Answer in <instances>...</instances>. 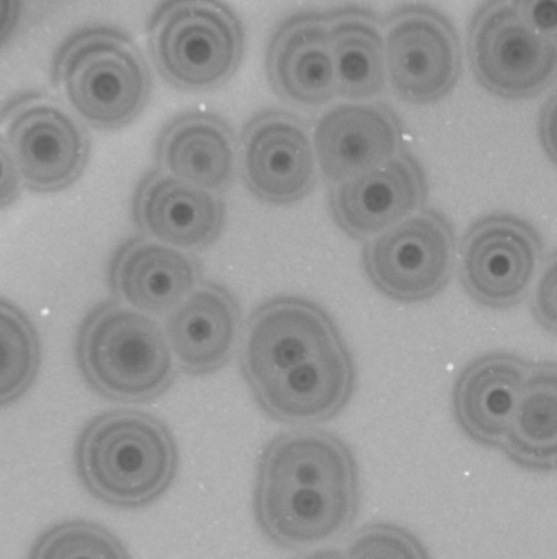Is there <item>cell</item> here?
I'll return each mask as SVG.
<instances>
[{"mask_svg": "<svg viewBox=\"0 0 557 559\" xmlns=\"http://www.w3.org/2000/svg\"><path fill=\"white\" fill-rule=\"evenodd\" d=\"M240 362L258 407L286 425L327 423L355 391V362L339 328L299 296L274 297L253 311Z\"/></svg>", "mask_w": 557, "mask_h": 559, "instance_id": "cell-1", "label": "cell"}, {"mask_svg": "<svg viewBox=\"0 0 557 559\" xmlns=\"http://www.w3.org/2000/svg\"><path fill=\"white\" fill-rule=\"evenodd\" d=\"M360 475L338 436L302 429L274 437L258 459L253 512L277 547L305 549L343 534L356 518Z\"/></svg>", "mask_w": 557, "mask_h": 559, "instance_id": "cell-2", "label": "cell"}, {"mask_svg": "<svg viewBox=\"0 0 557 559\" xmlns=\"http://www.w3.org/2000/svg\"><path fill=\"white\" fill-rule=\"evenodd\" d=\"M75 464L94 498L117 509H144L175 480L180 456L160 418L134 409L100 414L82 430Z\"/></svg>", "mask_w": 557, "mask_h": 559, "instance_id": "cell-3", "label": "cell"}, {"mask_svg": "<svg viewBox=\"0 0 557 559\" xmlns=\"http://www.w3.org/2000/svg\"><path fill=\"white\" fill-rule=\"evenodd\" d=\"M76 357L85 382L97 394L123 404L162 396L178 374L159 322L120 302L101 304L86 314Z\"/></svg>", "mask_w": 557, "mask_h": 559, "instance_id": "cell-4", "label": "cell"}, {"mask_svg": "<svg viewBox=\"0 0 557 559\" xmlns=\"http://www.w3.org/2000/svg\"><path fill=\"white\" fill-rule=\"evenodd\" d=\"M51 74L73 109L102 130L129 126L152 95L150 70L141 48L114 27L72 34L59 48Z\"/></svg>", "mask_w": 557, "mask_h": 559, "instance_id": "cell-5", "label": "cell"}, {"mask_svg": "<svg viewBox=\"0 0 557 559\" xmlns=\"http://www.w3.org/2000/svg\"><path fill=\"white\" fill-rule=\"evenodd\" d=\"M159 74L184 92H207L228 82L245 49V32L232 8L216 0H168L147 25Z\"/></svg>", "mask_w": 557, "mask_h": 559, "instance_id": "cell-6", "label": "cell"}, {"mask_svg": "<svg viewBox=\"0 0 557 559\" xmlns=\"http://www.w3.org/2000/svg\"><path fill=\"white\" fill-rule=\"evenodd\" d=\"M556 37L533 24L525 2H487L469 24L470 68L484 90L497 97H535L555 80Z\"/></svg>", "mask_w": 557, "mask_h": 559, "instance_id": "cell-7", "label": "cell"}, {"mask_svg": "<svg viewBox=\"0 0 557 559\" xmlns=\"http://www.w3.org/2000/svg\"><path fill=\"white\" fill-rule=\"evenodd\" d=\"M456 257L455 226L439 210L424 207L365 242L362 266L379 293L415 304L448 286Z\"/></svg>", "mask_w": 557, "mask_h": 559, "instance_id": "cell-8", "label": "cell"}, {"mask_svg": "<svg viewBox=\"0 0 557 559\" xmlns=\"http://www.w3.org/2000/svg\"><path fill=\"white\" fill-rule=\"evenodd\" d=\"M383 28L387 81L400 100L427 105L456 90L463 52L446 14L427 4H407L389 12Z\"/></svg>", "mask_w": 557, "mask_h": 559, "instance_id": "cell-9", "label": "cell"}, {"mask_svg": "<svg viewBox=\"0 0 557 559\" xmlns=\"http://www.w3.org/2000/svg\"><path fill=\"white\" fill-rule=\"evenodd\" d=\"M543 259V238L529 221L507 213L486 215L461 240V284L479 305L508 309L525 299Z\"/></svg>", "mask_w": 557, "mask_h": 559, "instance_id": "cell-10", "label": "cell"}, {"mask_svg": "<svg viewBox=\"0 0 557 559\" xmlns=\"http://www.w3.org/2000/svg\"><path fill=\"white\" fill-rule=\"evenodd\" d=\"M4 120L24 186L38 192H55L81 178L89 160V138L55 102L40 95H24L8 105Z\"/></svg>", "mask_w": 557, "mask_h": 559, "instance_id": "cell-11", "label": "cell"}, {"mask_svg": "<svg viewBox=\"0 0 557 559\" xmlns=\"http://www.w3.org/2000/svg\"><path fill=\"white\" fill-rule=\"evenodd\" d=\"M243 180L258 200L288 205L305 199L317 182V160L305 122L283 110L253 116L242 130Z\"/></svg>", "mask_w": 557, "mask_h": 559, "instance_id": "cell-12", "label": "cell"}, {"mask_svg": "<svg viewBox=\"0 0 557 559\" xmlns=\"http://www.w3.org/2000/svg\"><path fill=\"white\" fill-rule=\"evenodd\" d=\"M427 199L426 171L403 148L378 168L332 186L328 206L343 234L368 241L420 212Z\"/></svg>", "mask_w": 557, "mask_h": 559, "instance_id": "cell-13", "label": "cell"}, {"mask_svg": "<svg viewBox=\"0 0 557 559\" xmlns=\"http://www.w3.org/2000/svg\"><path fill=\"white\" fill-rule=\"evenodd\" d=\"M317 166L339 185L386 164L403 146V127L386 103H347L325 112L313 132Z\"/></svg>", "mask_w": 557, "mask_h": 559, "instance_id": "cell-14", "label": "cell"}, {"mask_svg": "<svg viewBox=\"0 0 557 559\" xmlns=\"http://www.w3.org/2000/svg\"><path fill=\"white\" fill-rule=\"evenodd\" d=\"M132 215L145 237L185 252L201 251L219 239L226 205L216 192L183 182L156 167L138 181Z\"/></svg>", "mask_w": 557, "mask_h": 559, "instance_id": "cell-15", "label": "cell"}, {"mask_svg": "<svg viewBox=\"0 0 557 559\" xmlns=\"http://www.w3.org/2000/svg\"><path fill=\"white\" fill-rule=\"evenodd\" d=\"M201 261L145 236L128 239L113 253L109 285L116 299L155 317L171 312L203 282Z\"/></svg>", "mask_w": 557, "mask_h": 559, "instance_id": "cell-16", "label": "cell"}, {"mask_svg": "<svg viewBox=\"0 0 557 559\" xmlns=\"http://www.w3.org/2000/svg\"><path fill=\"white\" fill-rule=\"evenodd\" d=\"M266 69L273 91L286 100L316 107L338 96L327 11L282 22L269 40Z\"/></svg>", "mask_w": 557, "mask_h": 559, "instance_id": "cell-17", "label": "cell"}, {"mask_svg": "<svg viewBox=\"0 0 557 559\" xmlns=\"http://www.w3.org/2000/svg\"><path fill=\"white\" fill-rule=\"evenodd\" d=\"M241 328L234 294L216 283H202L171 312L166 337L173 359L193 377L213 374L233 356Z\"/></svg>", "mask_w": 557, "mask_h": 559, "instance_id": "cell-18", "label": "cell"}, {"mask_svg": "<svg viewBox=\"0 0 557 559\" xmlns=\"http://www.w3.org/2000/svg\"><path fill=\"white\" fill-rule=\"evenodd\" d=\"M533 362L510 353H492L470 361L452 389L457 423L470 440L500 448Z\"/></svg>", "mask_w": 557, "mask_h": 559, "instance_id": "cell-19", "label": "cell"}, {"mask_svg": "<svg viewBox=\"0 0 557 559\" xmlns=\"http://www.w3.org/2000/svg\"><path fill=\"white\" fill-rule=\"evenodd\" d=\"M158 168L189 185L216 192L234 180L238 146L228 120L207 111L172 118L155 144Z\"/></svg>", "mask_w": 557, "mask_h": 559, "instance_id": "cell-20", "label": "cell"}, {"mask_svg": "<svg viewBox=\"0 0 557 559\" xmlns=\"http://www.w3.org/2000/svg\"><path fill=\"white\" fill-rule=\"evenodd\" d=\"M338 96L375 98L386 91L385 38L378 16L360 5L327 11Z\"/></svg>", "mask_w": 557, "mask_h": 559, "instance_id": "cell-21", "label": "cell"}, {"mask_svg": "<svg viewBox=\"0 0 557 559\" xmlns=\"http://www.w3.org/2000/svg\"><path fill=\"white\" fill-rule=\"evenodd\" d=\"M516 465L549 472L557 464V369L550 361L533 362L499 448Z\"/></svg>", "mask_w": 557, "mask_h": 559, "instance_id": "cell-22", "label": "cell"}, {"mask_svg": "<svg viewBox=\"0 0 557 559\" xmlns=\"http://www.w3.org/2000/svg\"><path fill=\"white\" fill-rule=\"evenodd\" d=\"M40 343L26 314L0 299V407L22 397L36 380Z\"/></svg>", "mask_w": 557, "mask_h": 559, "instance_id": "cell-23", "label": "cell"}, {"mask_svg": "<svg viewBox=\"0 0 557 559\" xmlns=\"http://www.w3.org/2000/svg\"><path fill=\"white\" fill-rule=\"evenodd\" d=\"M28 559H131L123 542L100 524L73 520L46 531Z\"/></svg>", "mask_w": 557, "mask_h": 559, "instance_id": "cell-24", "label": "cell"}, {"mask_svg": "<svg viewBox=\"0 0 557 559\" xmlns=\"http://www.w3.org/2000/svg\"><path fill=\"white\" fill-rule=\"evenodd\" d=\"M346 559H431L422 540L392 523L362 528L344 550Z\"/></svg>", "mask_w": 557, "mask_h": 559, "instance_id": "cell-25", "label": "cell"}, {"mask_svg": "<svg viewBox=\"0 0 557 559\" xmlns=\"http://www.w3.org/2000/svg\"><path fill=\"white\" fill-rule=\"evenodd\" d=\"M532 313L537 324L548 332L557 326V272L555 260L538 278L532 296Z\"/></svg>", "mask_w": 557, "mask_h": 559, "instance_id": "cell-26", "label": "cell"}, {"mask_svg": "<svg viewBox=\"0 0 557 559\" xmlns=\"http://www.w3.org/2000/svg\"><path fill=\"white\" fill-rule=\"evenodd\" d=\"M23 186L9 139L0 127V209L20 197Z\"/></svg>", "mask_w": 557, "mask_h": 559, "instance_id": "cell-27", "label": "cell"}, {"mask_svg": "<svg viewBox=\"0 0 557 559\" xmlns=\"http://www.w3.org/2000/svg\"><path fill=\"white\" fill-rule=\"evenodd\" d=\"M538 142L550 160H556V97L549 98L538 114Z\"/></svg>", "mask_w": 557, "mask_h": 559, "instance_id": "cell-28", "label": "cell"}, {"mask_svg": "<svg viewBox=\"0 0 557 559\" xmlns=\"http://www.w3.org/2000/svg\"><path fill=\"white\" fill-rule=\"evenodd\" d=\"M533 24L544 32H557V2L555 0H525Z\"/></svg>", "mask_w": 557, "mask_h": 559, "instance_id": "cell-29", "label": "cell"}, {"mask_svg": "<svg viewBox=\"0 0 557 559\" xmlns=\"http://www.w3.org/2000/svg\"><path fill=\"white\" fill-rule=\"evenodd\" d=\"M21 14V3L16 0H0V44L14 31Z\"/></svg>", "mask_w": 557, "mask_h": 559, "instance_id": "cell-30", "label": "cell"}, {"mask_svg": "<svg viewBox=\"0 0 557 559\" xmlns=\"http://www.w3.org/2000/svg\"><path fill=\"white\" fill-rule=\"evenodd\" d=\"M300 559H346L344 551L339 549H323L311 552Z\"/></svg>", "mask_w": 557, "mask_h": 559, "instance_id": "cell-31", "label": "cell"}]
</instances>
